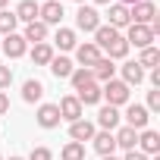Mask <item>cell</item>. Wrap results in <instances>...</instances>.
<instances>
[{"instance_id": "1", "label": "cell", "mask_w": 160, "mask_h": 160, "mask_svg": "<svg viewBox=\"0 0 160 160\" xmlns=\"http://www.w3.org/2000/svg\"><path fill=\"white\" fill-rule=\"evenodd\" d=\"M129 94H132V91H129V85L122 82V78H110V82L101 88V98H104L110 107H116V110H119L122 104H129Z\"/></svg>"}, {"instance_id": "2", "label": "cell", "mask_w": 160, "mask_h": 160, "mask_svg": "<svg viewBox=\"0 0 160 160\" xmlns=\"http://www.w3.org/2000/svg\"><path fill=\"white\" fill-rule=\"evenodd\" d=\"M75 25H78V32H98L101 28V13L94 10V7H78V13H75Z\"/></svg>"}, {"instance_id": "3", "label": "cell", "mask_w": 160, "mask_h": 160, "mask_svg": "<svg viewBox=\"0 0 160 160\" xmlns=\"http://www.w3.org/2000/svg\"><path fill=\"white\" fill-rule=\"evenodd\" d=\"M154 38H157V35H154L148 25H132V22H129V35H126V44H129V47L135 44L138 50H144V47L154 44Z\"/></svg>"}, {"instance_id": "4", "label": "cell", "mask_w": 160, "mask_h": 160, "mask_svg": "<svg viewBox=\"0 0 160 160\" xmlns=\"http://www.w3.org/2000/svg\"><path fill=\"white\" fill-rule=\"evenodd\" d=\"M154 16H157V7L151 3V0H138V3L129 10L132 25H151V22H154Z\"/></svg>"}, {"instance_id": "5", "label": "cell", "mask_w": 160, "mask_h": 160, "mask_svg": "<svg viewBox=\"0 0 160 160\" xmlns=\"http://www.w3.org/2000/svg\"><path fill=\"white\" fill-rule=\"evenodd\" d=\"M0 50H3L10 60H19V57H25L28 44H25V38H22L19 32H13V35H7V38H0Z\"/></svg>"}, {"instance_id": "6", "label": "cell", "mask_w": 160, "mask_h": 160, "mask_svg": "<svg viewBox=\"0 0 160 160\" xmlns=\"http://www.w3.org/2000/svg\"><path fill=\"white\" fill-rule=\"evenodd\" d=\"M57 110H60V119H66V122L82 119V113H85V107L78 104V98H75V94H66V98L57 104Z\"/></svg>"}, {"instance_id": "7", "label": "cell", "mask_w": 160, "mask_h": 160, "mask_svg": "<svg viewBox=\"0 0 160 160\" xmlns=\"http://www.w3.org/2000/svg\"><path fill=\"white\" fill-rule=\"evenodd\" d=\"M148 119H151L148 107H141V104H129V107H126V126H129V129L141 132V129H148Z\"/></svg>"}, {"instance_id": "8", "label": "cell", "mask_w": 160, "mask_h": 160, "mask_svg": "<svg viewBox=\"0 0 160 160\" xmlns=\"http://www.w3.org/2000/svg\"><path fill=\"white\" fill-rule=\"evenodd\" d=\"M94 132H98V129H94V122H88L85 116H82V119H75V122H69V138H72V141H78V144L91 141V138H94Z\"/></svg>"}, {"instance_id": "9", "label": "cell", "mask_w": 160, "mask_h": 160, "mask_svg": "<svg viewBox=\"0 0 160 160\" xmlns=\"http://www.w3.org/2000/svg\"><path fill=\"white\" fill-rule=\"evenodd\" d=\"M38 19H41L44 25H60V22H63V3H60V0H47V3H41Z\"/></svg>"}, {"instance_id": "10", "label": "cell", "mask_w": 160, "mask_h": 160, "mask_svg": "<svg viewBox=\"0 0 160 160\" xmlns=\"http://www.w3.org/2000/svg\"><path fill=\"white\" fill-rule=\"evenodd\" d=\"M75 60L82 63L85 69H91L98 60H101V50H98V44L94 41H85V44H75Z\"/></svg>"}, {"instance_id": "11", "label": "cell", "mask_w": 160, "mask_h": 160, "mask_svg": "<svg viewBox=\"0 0 160 160\" xmlns=\"http://www.w3.org/2000/svg\"><path fill=\"white\" fill-rule=\"evenodd\" d=\"M138 144H141V154L144 157H157L160 154V135L154 129H141L138 132Z\"/></svg>"}, {"instance_id": "12", "label": "cell", "mask_w": 160, "mask_h": 160, "mask_svg": "<svg viewBox=\"0 0 160 160\" xmlns=\"http://www.w3.org/2000/svg\"><path fill=\"white\" fill-rule=\"evenodd\" d=\"M35 119H38L41 129H57V126H60V110H57V104H41Z\"/></svg>"}, {"instance_id": "13", "label": "cell", "mask_w": 160, "mask_h": 160, "mask_svg": "<svg viewBox=\"0 0 160 160\" xmlns=\"http://www.w3.org/2000/svg\"><path fill=\"white\" fill-rule=\"evenodd\" d=\"M119 110L116 107H110V104H104L101 110H98V126L104 129V132H113V129H119Z\"/></svg>"}, {"instance_id": "14", "label": "cell", "mask_w": 160, "mask_h": 160, "mask_svg": "<svg viewBox=\"0 0 160 160\" xmlns=\"http://www.w3.org/2000/svg\"><path fill=\"white\" fill-rule=\"evenodd\" d=\"M22 38H25V44H44V41H47V25H44L41 19H35V22L25 25Z\"/></svg>"}, {"instance_id": "15", "label": "cell", "mask_w": 160, "mask_h": 160, "mask_svg": "<svg viewBox=\"0 0 160 160\" xmlns=\"http://www.w3.org/2000/svg\"><path fill=\"white\" fill-rule=\"evenodd\" d=\"M91 72H94V82H104V85H107L110 78L116 75V66H113V60H110V57H101V60L91 66Z\"/></svg>"}, {"instance_id": "16", "label": "cell", "mask_w": 160, "mask_h": 160, "mask_svg": "<svg viewBox=\"0 0 160 160\" xmlns=\"http://www.w3.org/2000/svg\"><path fill=\"white\" fill-rule=\"evenodd\" d=\"M107 19H110V28H116V32L119 28H129V22H132L129 19V7H122V3H113L110 13H107Z\"/></svg>"}, {"instance_id": "17", "label": "cell", "mask_w": 160, "mask_h": 160, "mask_svg": "<svg viewBox=\"0 0 160 160\" xmlns=\"http://www.w3.org/2000/svg\"><path fill=\"white\" fill-rule=\"evenodd\" d=\"M94 151L101 154V157H110L113 151H116V138H113V132H94Z\"/></svg>"}, {"instance_id": "18", "label": "cell", "mask_w": 160, "mask_h": 160, "mask_svg": "<svg viewBox=\"0 0 160 160\" xmlns=\"http://www.w3.org/2000/svg\"><path fill=\"white\" fill-rule=\"evenodd\" d=\"M78 104H82V107H94V104H101L104 98H101V85L98 82H91V85H85V88H78Z\"/></svg>"}, {"instance_id": "19", "label": "cell", "mask_w": 160, "mask_h": 160, "mask_svg": "<svg viewBox=\"0 0 160 160\" xmlns=\"http://www.w3.org/2000/svg\"><path fill=\"white\" fill-rule=\"evenodd\" d=\"M113 138H116V148H122V151H135V144H138V132H135V129H129V126L116 129V132H113Z\"/></svg>"}, {"instance_id": "20", "label": "cell", "mask_w": 160, "mask_h": 160, "mask_svg": "<svg viewBox=\"0 0 160 160\" xmlns=\"http://www.w3.org/2000/svg\"><path fill=\"white\" fill-rule=\"evenodd\" d=\"M122 82L132 88V85H141L144 82V69L135 63V60H129V63H122Z\"/></svg>"}, {"instance_id": "21", "label": "cell", "mask_w": 160, "mask_h": 160, "mask_svg": "<svg viewBox=\"0 0 160 160\" xmlns=\"http://www.w3.org/2000/svg\"><path fill=\"white\" fill-rule=\"evenodd\" d=\"M38 10H41V3H35V0H22V3L16 7V19L28 25V22L38 19Z\"/></svg>"}, {"instance_id": "22", "label": "cell", "mask_w": 160, "mask_h": 160, "mask_svg": "<svg viewBox=\"0 0 160 160\" xmlns=\"http://www.w3.org/2000/svg\"><path fill=\"white\" fill-rule=\"evenodd\" d=\"M47 69H50L57 78H69L75 66H72V60H69V57H53V60L47 63Z\"/></svg>"}, {"instance_id": "23", "label": "cell", "mask_w": 160, "mask_h": 160, "mask_svg": "<svg viewBox=\"0 0 160 160\" xmlns=\"http://www.w3.org/2000/svg\"><path fill=\"white\" fill-rule=\"evenodd\" d=\"M44 98V85L38 82V78H28V82L22 85V101L25 104H35V101H41Z\"/></svg>"}, {"instance_id": "24", "label": "cell", "mask_w": 160, "mask_h": 160, "mask_svg": "<svg viewBox=\"0 0 160 160\" xmlns=\"http://www.w3.org/2000/svg\"><path fill=\"white\" fill-rule=\"evenodd\" d=\"M50 60H53V44L44 41V44H35V47H32V63H35V66H47Z\"/></svg>"}, {"instance_id": "25", "label": "cell", "mask_w": 160, "mask_h": 160, "mask_svg": "<svg viewBox=\"0 0 160 160\" xmlns=\"http://www.w3.org/2000/svg\"><path fill=\"white\" fill-rule=\"evenodd\" d=\"M69 82H72V88L78 91V88H85V85H91V82H94V72H91V69H85V66H75V69H72V75H69Z\"/></svg>"}, {"instance_id": "26", "label": "cell", "mask_w": 160, "mask_h": 160, "mask_svg": "<svg viewBox=\"0 0 160 160\" xmlns=\"http://www.w3.org/2000/svg\"><path fill=\"white\" fill-rule=\"evenodd\" d=\"M53 44H57L60 50H75V44H78V41H75V32H72V28H63V25H60V28H57Z\"/></svg>"}, {"instance_id": "27", "label": "cell", "mask_w": 160, "mask_h": 160, "mask_svg": "<svg viewBox=\"0 0 160 160\" xmlns=\"http://www.w3.org/2000/svg\"><path fill=\"white\" fill-rule=\"evenodd\" d=\"M116 38H119V32L110 28V25H101V28L94 32V44H98V50H104V47H107L110 41H116Z\"/></svg>"}, {"instance_id": "28", "label": "cell", "mask_w": 160, "mask_h": 160, "mask_svg": "<svg viewBox=\"0 0 160 160\" xmlns=\"http://www.w3.org/2000/svg\"><path fill=\"white\" fill-rule=\"evenodd\" d=\"M104 50H107V57H110V60H126V53H129V44H126V38L119 35V38H116V41H110Z\"/></svg>"}, {"instance_id": "29", "label": "cell", "mask_w": 160, "mask_h": 160, "mask_svg": "<svg viewBox=\"0 0 160 160\" xmlns=\"http://www.w3.org/2000/svg\"><path fill=\"white\" fill-rule=\"evenodd\" d=\"M16 25H19V19H16V13H10V10H0V35H13L16 32Z\"/></svg>"}, {"instance_id": "30", "label": "cell", "mask_w": 160, "mask_h": 160, "mask_svg": "<svg viewBox=\"0 0 160 160\" xmlns=\"http://www.w3.org/2000/svg\"><path fill=\"white\" fill-rule=\"evenodd\" d=\"M60 157H63V160H85V144H78V141H69V144H63Z\"/></svg>"}, {"instance_id": "31", "label": "cell", "mask_w": 160, "mask_h": 160, "mask_svg": "<svg viewBox=\"0 0 160 160\" xmlns=\"http://www.w3.org/2000/svg\"><path fill=\"white\" fill-rule=\"evenodd\" d=\"M135 63H138L141 69H144V66H157V63H160V50L151 44V47H144V50H141V57H138Z\"/></svg>"}, {"instance_id": "32", "label": "cell", "mask_w": 160, "mask_h": 160, "mask_svg": "<svg viewBox=\"0 0 160 160\" xmlns=\"http://www.w3.org/2000/svg\"><path fill=\"white\" fill-rule=\"evenodd\" d=\"M13 85V69L10 66H0V91Z\"/></svg>"}, {"instance_id": "33", "label": "cell", "mask_w": 160, "mask_h": 160, "mask_svg": "<svg viewBox=\"0 0 160 160\" xmlns=\"http://www.w3.org/2000/svg\"><path fill=\"white\" fill-rule=\"evenodd\" d=\"M28 160H53V154H50V148H32Z\"/></svg>"}, {"instance_id": "34", "label": "cell", "mask_w": 160, "mask_h": 160, "mask_svg": "<svg viewBox=\"0 0 160 160\" xmlns=\"http://www.w3.org/2000/svg\"><path fill=\"white\" fill-rule=\"evenodd\" d=\"M160 110V91H148V113Z\"/></svg>"}, {"instance_id": "35", "label": "cell", "mask_w": 160, "mask_h": 160, "mask_svg": "<svg viewBox=\"0 0 160 160\" xmlns=\"http://www.w3.org/2000/svg\"><path fill=\"white\" fill-rule=\"evenodd\" d=\"M126 160H151V157H144L141 151H126Z\"/></svg>"}, {"instance_id": "36", "label": "cell", "mask_w": 160, "mask_h": 160, "mask_svg": "<svg viewBox=\"0 0 160 160\" xmlns=\"http://www.w3.org/2000/svg\"><path fill=\"white\" fill-rule=\"evenodd\" d=\"M7 110H10V98H7V94H3V91H0V116H3V113H7Z\"/></svg>"}, {"instance_id": "37", "label": "cell", "mask_w": 160, "mask_h": 160, "mask_svg": "<svg viewBox=\"0 0 160 160\" xmlns=\"http://www.w3.org/2000/svg\"><path fill=\"white\" fill-rule=\"evenodd\" d=\"M151 82H154V88H160V69H154V72H151Z\"/></svg>"}, {"instance_id": "38", "label": "cell", "mask_w": 160, "mask_h": 160, "mask_svg": "<svg viewBox=\"0 0 160 160\" xmlns=\"http://www.w3.org/2000/svg\"><path fill=\"white\" fill-rule=\"evenodd\" d=\"M119 3H122V7H135V3H138V0H119Z\"/></svg>"}, {"instance_id": "39", "label": "cell", "mask_w": 160, "mask_h": 160, "mask_svg": "<svg viewBox=\"0 0 160 160\" xmlns=\"http://www.w3.org/2000/svg\"><path fill=\"white\" fill-rule=\"evenodd\" d=\"M101 160H119V157H116V154H110V157H101Z\"/></svg>"}, {"instance_id": "40", "label": "cell", "mask_w": 160, "mask_h": 160, "mask_svg": "<svg viewBox=\"0 0 160 160\" xmlns=\"http://www.w3.org/2000/svg\"><path fill=\"white\" fill-rule=\"evenodd\" d=\"M94 3H104V7H110V0H94Z\"/></svg>"}, {"instance_id": "41", "label": "cell", "mask_w": 160, "mask_h": 160, "mask_svg": "<svg viewBox=\"0 0 160 160\" xmlns=\"http://www.w3.org/2000/svg\"><path fill=\"white\" fill-rule=\"evenodd\" d=\"M7 3H10V0H0V10H3V7H7Z\"/></svg>"}, {"instance_id": "42", "label": "cell", "mask_w": 160, "mask_h": 160, "mask_svg": "<svg viewBox=\"0 0 160 160\" xmlns=\"http://www.w3.org/2000/svg\"><path fill=\"white\" fill-rule=\"evenodd\" d=\"M75 3H78V7H82V3H85V0H75Z\"/></svg>"}, {"instance_id": "43", "label": "cell", "mask_w": 160, "mask_h": 160, "mask_svg": "<svg viewBox=\"0 0 160 160\" xmlns=\"http://www.w3.org/2000/svg\"><path fill=\"white\" fill-rule=\"evenodd\" d=\"M10 160H22V157H10Z\"/></svg>"}, {"instance_id": "44", "label": "cell", "mask_w": 160, "mask_h": 160, "mask_svg": "<svg viewBox=\"0 0 160 160\" xmlns=\"http://www.w3.org/2000/svg\"><path fill=\"white\" fill-rule=\"evenodd\" d=\"M0 160H3V157H0Z\"/></svg>"}]
</instances>
